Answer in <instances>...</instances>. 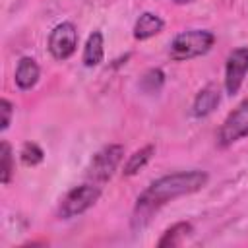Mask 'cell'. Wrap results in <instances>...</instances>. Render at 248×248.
I'll list each match as a JSON object with an SVG mask.
<instances>
[{"label":"cell","instance_id":"ba28073f","mask_svg":"<svg viewBox=\"0 0 248 248\" xmlns=\"http://www.w3.org/2000/svg\"><path fill=\"white\" fill-rule=\"evenodd\" d=\"M219 103H221V91H219V87L207 85V87H203V89L196 95L192 112H194V116L203 118V116L211 114V112L217 108Z\"/></svg>","mask_w":248,"mask_h":248},{"label":"cell","instance_id":"7c38bea8","mask_svg":"<svg viewBox=\"0 0 248 248\" xmlns=\"http://www.w3.org/2000/svg\"><path fill=\"white\" fill-rule=\"evenodd\" d=\"M194 229H192V223H188V221H180V223H174L170 229H167L165 232H163V236L159 238V242H157V246L159 248H167V246H180L182 244V240L192 232Z\"/></svg>","mask_w":248,"mask_h":248},{"label":"cell","instance_id":"9c48e42d","mask_svg":"<svg viewBox=\"0 0 248 248\" xmlns=\"http://www.w3.org/2000/svg\"><path fill=\"white\" fill-rule=\"evenodd\" d=\"M39 64L31 56H23L16 66V85L23 91L31 89L39 81Z\"/></svg>","mask_w":248,"mask_h":248},{"label":"cell","instance_id":"2e32d148","mask_svg":"<svg viewBox=\"0 0 248 248\" xmlns=\"http://www.w3.org/2000/svg\"><path fill=\"white\" fill-rule=\"evenodd\" d=\"M43 159H45V153H43V149H41L37 143L27 141V143L23 145V149H21V161H23V165L35 167V165H39Z\"/></svg>","mask_w":248,"mask_h":248},{"label":"cell","instance_id":"5bb4252c","mask_svg":"<svg viewBox=\"0 0 248 248\" xmlns=\"http://www.w3.org/2000/svg\"><path fill=\"white\" fill-rule=\"evenodd\" d=\"M165 83V74L159 70V68H151L143 74L141 81H140V87L145 91V93H157Z\"/></svg>","mask_w":248,"mask_h":248},{"label":"cell","instance_id":"7a4b0ae2","mask_svg":"<svg viewBox=\"0 0 248 248\" xmlns=\"http://www.w3.org/2000/svg\"><path fill=\"white\" fill-rule=\"evenodd\" d=\"M215 43V35L207 29H188L178 33L169 46V54L172 60H190L198 58L211 50Z\"/></svg>","mask_w":248,"mask_h":248},{"label":"cell","instance_id":"3957f363","mask_svg":"<svg viewBox=\"0 0 248 248\" xmlns=\"http://www.w3.org/2000/svg\"><path fill=\"white\" fill-rule=\"evenodd\" d=\"M101 198V188L97 184H81L72 188L58 203V217L72 219L85 213Z\"/></svg>","mask_w":248,"mask_h":248},{"label":"cell","instance_id":"8fae6325","mask_svg":"<svg viewBox=\"0 0 248 248\" xmlns=\"http://www.w3.org/2000/svg\"><path fill=\"white\" fill-rule=\"evenodd\" d=\"M103 56H105V39H103V33L101 31H93L89 37H87V43L83 46V64L87 68H93V66H99L103 62Z\"/></svg>","mask_w":248,"mask_h":248},{"label":"cell","instance_id":"e0dca14e","mask_svg":"<svg viewBox=\"0 0 248 248\" xmlns=\"http://www.w3.org/2000/svg\"><path fill=\"white\" fill-rule=\"evenodd\" d=\"M0 112H2V120H0V130H8L10 122H12V112H14V105L8 99L0 101Z\"/></svg>","mask_w":248,"mask_h":248},{"label":"cell","instance_id":"30bf717a","mask_svg":"<svg viewBox=\"0 0 248 248\" xmlns=\"http://www.w3.org/2000/svg\"><path fill=\"white\" fill-rule=\"evenodd\" d=\"M163 19L157 16V14H151V12H143L136 25H134V37L138 41H145V39H151L155 35H159L163 31Z\"/></svg>","mask_w":248,"mask_h":248},{"label":"cell","instance_id":"8992f818","mask_svg":"<svg viewBox=\"0 0 248 248\" xmlns=\"http://www.w3.org/2000/svg\"><path fill=\"white\" fill-rule=\"evenodd\" d=\"M78 46V29L72 21L58 23L48 37V52L56 60H66L76 52Z\"/></svg>","mask_w":248,"mask_h":248},{"label":"cell","instance_id":"52a82bcc","mask_svg":"<svg viewBox=\"0 0 248 248\" xmlns=\"http://www.w3.org/2000/svg\"><path fill=\"white\" fill-rule=\"evenodd\" d=\"M248 74V46H238L227 56L225 64V89L232 97L238 93Z\"/></svg>","mask_w":248,"mask_h":248},{"label":"cell","instance_id":"6da1fadb","mask_svg":"<svg viewBox=\"0 0 248 248\" xmlns=\"http://www.w3.org/2000/svg\"><path fill=\"white\" fill-rule=\"evenodd\" d=\"M209 180V174L205 170H180V172H172V174H165L157 180H153L140 196L136 202V209H134V229H141L149 217L153 215V211H157L161 205L180 198V196H188L194 194L198 190H202Z\"/></svg>","mask_w":248,"mask_h":248},{"label":"cell","instance_id":"277c9868","mask_svg":"<svg viewBox=\"0 0 248 248\" xmlns=\"http://www.w3.org/2000/svg\"><path fill=\"white\" fill-rule=\"evenodd\" d=\"M122 157H124V147L120 143L105 145L101 151L93 155L87 169V176L93 182H107L122 163Z\"/></svg>","mask_w":248,"mask_h":248},{"label":"cell","instance_id":"4fadbf2b","mask_svg":"<svg viewBox=\"0 0 248 248\" xmlns=\"http://www.w3.org/2000/svg\"><path fill=\"white\" fill-rule=\"evenodd\" d=\"M153 153H155V147H153V145H145V147L134 151V153L128 157L126 165H124V170H122L124 176H132V174H136L140 169H143V167L147 165V161L151 159Z\"/></svg>","mask_w":248,"mask_h":248},{"label":"cell","instance_id":"5b68a950","mask_svg":"<svg viewBox=\"0 0 248 248\" xmlns=\"http://www.w3.org/2000/svg\"><path fill=\"white\" fill-rule=\"evenodd\" d=\"M248 136V99L242 101L221 124L217 132V143L221 147H229L234 141Z\"/></svg>","mask_w":248,"mask_h":248},{"label":"cell","instance_id":"9a60e30c","mask_svg":"<svg viewBox=\"0 0 248 248\" xmlns=\"http://www.w3.org/2000/svg\"><path fill=\"white\" fill-rule=\"evenodd\" d=\"M0 176H2V184H10L12 180V172H14V157H12V147L8 141H2V151H0Z\"/></svg>","mask_w":248,"mask_h":248},{"label":"cell","instance_id":"ac0fdd59","mask_svg":"<svg viewBox=\"0 0 248 248\" xmlns=\"http://www.w3.org/2000/svg\"><path fill=\"white\" fill-rule=\"evenodd\" d=\"M188 2H192V0H174V4H188Z\"/></svg>","mask_w":248,"mask_h":248}]
</instances>
